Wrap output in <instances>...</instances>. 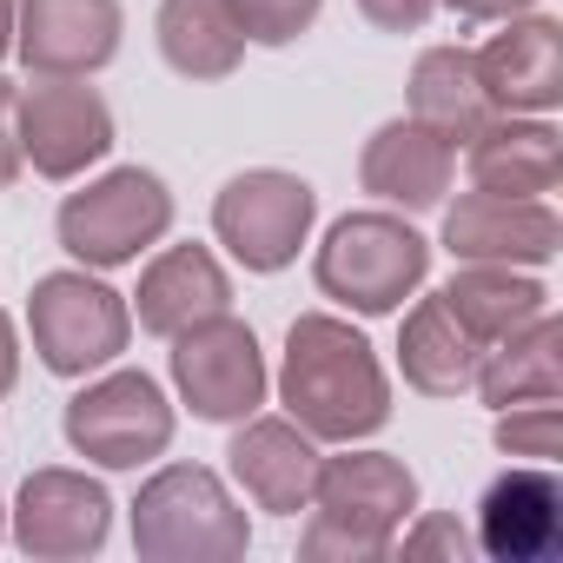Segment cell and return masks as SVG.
<instances>
[{
    "label": "cell",
    "mask_w": 563,
    "mask_h": 563,
    "mask_svg": "<svg viewBox=\"0 0 563 563\" xmlns=\"http://www.w3.org/2000/svg\"><path fill=\"white\" fill-rule=\"evenodd\" d=\"M391 550H405V556H444V563H464L477 543H471V530L451 517V510H431V517H418L411 530H398V543Z\"/></svg>",
    "instance_id": "4316f807"
},
{
    "label": "cell",
    "mask_w": 563,
    "mask_h": 563,
    "mask_svg": "<svg viewBox=\"0 0 563 563\" xmlns=\"http://www.w3.org/2000/svg\"><path fill=\"white\" fill-rule=\"evenodd\" d=\"M471 543L497 563H550L563 550V484L550 464H517L484 484Z\"/></svg>",
    "instance_id": "4fadbf2b"
},
{
    "label": "cell",
    "mask_w": 563,
    "mask_h": 563,
    "mask_svg": "<svg viewBox=\"0 0 563 563\" xmlns=\"http://www.w3.org/2000/svg\"><path fill=\"white\" fill-rule=\"evenodd\" d=\"M563 245V219L550 199H504V192H464L444 212V252L457 265H550Z\"/></svg>",
    "instance_id": "5bb4252c"
},
{
    "label": "cell",
    "mask_w": 563,
    "mask_h": 563,
    "mask_svg": "<svg viewBox=\"0 0 563 563\" xmlns=\"http://www.w3.org/2000/svg\"><path fill=\"white\" fill-rule=\"evenodd\" d=\"M14 107H21V87L14 80H0V192H8L21 179V126H14Z\"/></svg>",
    "instance_id": "f1b7e54d"
},
{
    "label": "cell",
    "mask_w": 563,
    "mask_h": 563,
    "mask_svg": "<svg viewBox=\"0 0 563 563\" xmlns=\"http://www.w3.org/2000/svg\"><path fill=\"white\" fill-rule=\"evenodd\" d=\"M14 54V0H0V60Z\"/></svg>",
    "instance_id": "1f68e13d"
},
{
    "label": "cell",
    "mask_w": 563,
    "mask_h": 563,
    "mask_svg": "<svg viewBox=\"0 0 563 563\" xmlns=\"http://www.w3.org/2000/svg\"><path fill=\"white\" fill-rule=\"evenodd\" d=\"M0 537H8V504H0Z\"/></svg>",
    "instance_id": "d6a6232c"
},
{
    "label": "cell",
    "mask_w": 563,
    "mask_h": 563,
    "mask_svg": "<svg viewBox=\"0 0 563 563\" xmlns=\"http://www.w3.org/2000/svg\"><path fill=\"white\" fill-rule=\"evenodd\" d=\"M477 80L497 113H550L563 100V27L550 14H510L477 54Z\"/></svg>",
    "instance_id": "2e32d148"
},
{
    "label": "cell",
    "mask_w": 563,
    "mask_h": 563,
    "mask_svg": "<svg viewBox=\"0 0 563 563\" xmlns=\"http://www.w3.org/2000/svg\"><path fill=\"white\" fill-rule=\"evenodd\" d=\"M405 100H411V120H424L451 146L471 140L497 113L490 93H484V80H477V54L471 47H424L418 67H411V93Z\"/></svg>",
    "instance_id": "603a6c76"
},
{
    "label": "cell",
    "mask_w": 563,
    "mask_h": 563,
    "mask_svg": "<svg viewBox=\"0 0 563 563\" xmlns=\"http://www.w3.org/2000/svg\"><path fill=\"white\" fill-rule=\"evenodd\" d=\"M484 345L457 325V312L444 306V292L418 299L405 312V332H398V365H405V385L424 391V398H457L471 391V372H477Z\"/></svg>",
    "instance_id": "44dd1931"
},
{
    "label": "cell",
    "mask_w": 563,
    "mask_h": 563,
    "mask_svg": "<svg viewBox=\"0 0 563 563\" xmlns=\"http://www.w3.org/2000/svg\"><path fill=\"white\" fill-rule=\"evenodd\" d=\"M14 378H21V339H14V319L0 312V398L14 391Z\"/></svg>",
    "instance_id": "4dcf8cb0"
},
{
    "label": "cell",
    "mask_w": 563,
    "mask_h": 563,
    "mask_svg": "<svg viewBox=\"0 0 563 563\" xmlns=\"http://www.w3.org/2000/svg\"><path fill=\"white\" fill-rule=\"evenodd\" d=\"M225 8H232V21H239L245 41H258V47H292L299 34H312V21H319L325 0H225Z\"/></svg>",
    "instance_id": "484cf974"
},
{
    "label": "cell",
    "mask_w": 563,
    "mask_h": 563,
    "mask_svg": "<svg viewBox=\"0 0 563 563\" xmlns=\"http://www.w3.org/2000/svg\"><path fill=\"white\" fill-rule=\"evenodd\" d=\"M444 306L457 312V325L477 345H497L504 332H517L537 312H550V292H543V278H530V265H477L471 258V265L451 272Z\"/></svg>",
    "instance_id": "7402d4cb"
},
{
    "label": "cell",
    "mask_w": 563,
    "mask_h": 563,
    "mask_svg": "<svg viewBox=\"0 0 563 563\" xmlns=\"http://www.w3.org/2000/svg\"><path fill=\"white\" fill-rule=\"evenodd\" d=\"M451 173H457V146L411 113L385 120L358 153V186L398 212H431L451 192Z\"/></svg>",
    "instance_id": "e0dca14e"
},
{
    "label": "cell",
    "mask_w": 563,
    "mask_h": 563,
    "mask_svg": "<svg viewBox=\"0 0 563 563\" xmlns=\"http://www.w3.org/2000/svg\"><path fill=\"white\" fill-rule=\"evenodd\" d=\"M278 405L319 444H358L391 424V385L365 332L332 312H299L278 365Z\"/></svg>",
    "instance_id": "6da1fadb"
},
{
    "label": "cell",
    "mask_w": 563,
    "mask_h": 563,
    "mask_svg": "<svg viewBox=\"0 0 563 563\" xmlns=\"http://www.w3.org/2000/svg\"><path fill=\"white\" fill-rule=\"evenodd\" d=\"M312 523L299 530V556L312 563H378L391 556L405 517L418 510V477L391 451H339L319 457Z\"/></svg>",
    "instance_id": "7a4b0ae2"
},
{
    "label": "cell",
    "mask_w": 563,
    "mask_h": 563,
    "mask_svg": "<svg viewBox=\"0 0 563 563\" xmlns=\"http://www.w3.org/2000/svg\"><path fill=\"white\" fill-rule=\"evenodd\" d=\"M140 332L153 339H179L186 325L232 312V278L206 245H166L146 272H140V292H133Z\"/></svg>",
    "instance_id": "d6986e66"
},
{
    "label": "cell",
    "mask_w": 563,
    "mask_h": 563,
    "mask_svg": "<svg viewBox=\"0 0 563 563\" xmlns=\"http://www.w3.org/2000/svg\"><path fill=\"white\" fill-rule=\"evenodd\" d=\"M358 14L385 34H418L431 14H438V0H358Z\"/></svg>",
    "instance_id": "83f0119b"
},
{
    "label": "cell",
    "mask_w": 563,
    "mask_h": 563,
    "mask_svg": "<svg viewBox=\"0 0 563 563\" xmlns=\"http://www.w3.org/2000/svg\"><path fill=\"white\" fill-rule=\"evenodd\" d=\"M424 272H431V239L418 225H405L398 212L372 206V212H345L319 258H312V278H319V292L339 299L345 312L358 319H385L398 312L418 286H424Z\"/></svg>",
    "instance_id": "3957f363"
},
{
    "label": "cell",
    "mask_w": 563,
    "mask_h": 563,
    "mask_svg": "<svg viewBox=\"0 0 563 563\" xmlns=\"http://www.w3.org/2000/svg\"><path fill=\"white\" fill-rule=\"evenodd\" d=\"M27 325H34V352L54 378H93L107 372L126 339H133V306L87 272H47L27 292Z\"/></svg>",
    "instance_id": "8992f818"
},
{
    "label": "cell",
    "mask_w": 563,
    "mask_h": 563,
    "mask_svg": "<svg viewBox=\"0 0 563 563\" xmlns=\"http://www.w3.org/2000/svg\"><path fill=\"white\" fill-rule=\"evenodd\" d=\"M153 34L179 80H225L245 60V34L225 0H159Z\"/></svg>",
    "instance_id": "cb8c5ba5"
},
{
    "label": "cell",
    "mask_w": 563,
    "mask_h": 563,
    "mask_svg": "<svg viewBox=\"0 0 563 563\" xmlns=\"http://www.w3.org/2000/svg\"><path fill=\"white\" fill-rule=\"evenodd\" d=\"M497 451L504 457H523V464H556V451H563V411H556V398H537V405H510V411H497Z\"/></svg>",
    "instance_id": "d4e9b609"
},
{
    "label": "cell",
    "mask_w": 563,
    "mask_h": 563,
    "mask_svg": "<svg viewBox=\"0 0 563 563\" xmlns=\"http://www.w3.org/2000/svg\"><path fill=\"white\" fill-rule=\"evenodd\" d=\"M54 232H60L67 258H80L93 272H113V265H133L146 245H159L173 232V192L146 166H113V173H100V179H87L80 192L60 199Z\"/></svg>",
    "instance_id": "5b68a950"
},
{
    "label": "cell",
    "mask_w": 563,
    "mask_h": 563,
    "mask_svg": "<svg viewBox=\"0 0 563 563\" xmlns=\"http://www.w3.org/2000/svg\"><path fill=\"white\" fill-rule=\"evenodd\" d=\"M120 0H21L14 8V54L27 60V74L93 80L120 54Z\"/></svg>",
    "instance_id": "7c38bea8"
},
{
    "label": "cell",
    "mask_w": 563,
    "mask_h": 563,
    "mask_svg": "<svg viewBox=\"0 0 563 563\" xmlns=\"http://www.w3.org/2000/svg\"><path fill=\"white\" fill-rule=\"evenodd\" d=\"M464 166L477 192H504V199H543L563 179V140L543 113H490L471 140H464Z\"/></svg>",
    "instance_id": "ac0fdd59"
},
{
    "label": "cell",
    "mask_w": 563,
    "mask_h": 563,
    "mask_svg": "<svg viewBox=\"0 0 563 563\" xmlns=\"http://www.w3.org/2000/svg\"><path fill=\"white\" fill-rule=\"evenodd\" d=\"M471 385H477V398L490 411L537 405V398H563V325H556V312H537L530 325H517L497 345H484Z\"/></svg>",
    "instance_id": "ffe728a7"
},
{
    "label": "cell",
    "mask_w": 563,
    "mask_h": 563,
    "mask_svg": "<svg viewBox=\"0 0 563 563\" xmlns=\"http://www.w3.org/2000/svg\"><path fill=\"white\" fill-rule=\"evenodd\" d=\"M173 385H179V405L206 424H239L265 405V352H258V332L232 312H212L199 325H186L173 339Z\"/></svg>",
    "instance_id": "9c48e42d"
},
{
    "label": "cell",
    "mask_w": 563,
    "mask_h": 563,
    "mask_svg": "<svg viewBox=\"0 0 563 563\" xmlns=\"http://www.w3.org/2000/svg\"><path fill=\"white\" fill-rule=\"evenodd\" d=\"M245 543L252 523L206 464H166L133 497V550L146 563H232Z\"/></svg>",
    "instance_id": "277c9868"
},
{
    "label": "cell",
    "mask_w": 563,
    "mask_h": 563,
    "mask_svg": "<svg viewBox=\"0 0 563 563\" xmlns=\"http://www.w3.org/2000/svg\"><path fill=\"white\" fill-rule=\"evenodd\" d=\"M14 126H21V159L41 179H80L113 153V107L87 80L34 74V87H21Z\"/></svg>",
    "instance_id": "30bf717a"
},
{
    "label": "cell",
    "mask_w": 563,
    "mask_h": 563,
    "mask_svg": "<svg viewBox=\"0 0 563 563\" xmlns=\"http://www.w3.org/2000/svg\"><path fill=\"white\" fill-rule=\"evenodd\" d=\"M113 537V497L107 484H93L87 471H34L14 497V543L27 556L47 563H74V556H100Z\"/></svg>",
    "instance_id": "8fae6325"
},
{
    "label": "cell",
    "mask_w": 563,
    "mask_h": 563,
    "mask_svg": "<svg viewBox=\"0 0 563 563\" xmlns=\"http://www.w3.org/2000/svg\"><path fill=\"white\" fill-rule=\"evenodd\" d=\"M312 219H319V192L278 166H252L225 179L212 199V232L245 272H286L312 239Z\"/></svg>",
    "instance_id": "ba28073f"
},
{
    "label": "cell",
    "mask_w": 563,
    "mask_h": 563,
    "mask_svg": "<svg viewBox=\"0 0 563 563\" xmlns=\"http://www.w3.org/2000/svg\"><path fill=\"white\" fill-rule=\"evenodd\" d=\"M232 477L245 484V497L272 517H299L312 504V477H319V438L299 431L292 418H239L232 444H225Z\"/></svg>",
    "instance_id": "9a60e30c"
},
{
    "label": "cell",
    "mask_w": 563,
    "mask_h": 563,
    "mask_svg": "<svg viewBox=\"0 0 563 563\" xmlns=\"http://www.w3.org/2000/svg\"><path fill=\"white\" fill-rule=\"evenodd\" d=\"M457 21H510V14H530L537 0H444Z\"/></svg>",
    "instance_id": "f546056e"
},
{
    "label": "cell",
    "mask_w": 563,
    "mask_h": 563,
    "mask_svg": "<svg viewBox=\"0 0 563 563\" xmlns=\"http://www.w3.org/2000/svg\"><path fill=\"white\" fill-rule=\"evenodd\" d=\"M173 424L179 418H173L159 378H146V372H107V378L80 385L67 398V418H60L67 444L87 464H100V471H140V464H153L173 444Z\"/></svg>",
    "instance_id": "52a82bcc"
}]
</instances>
